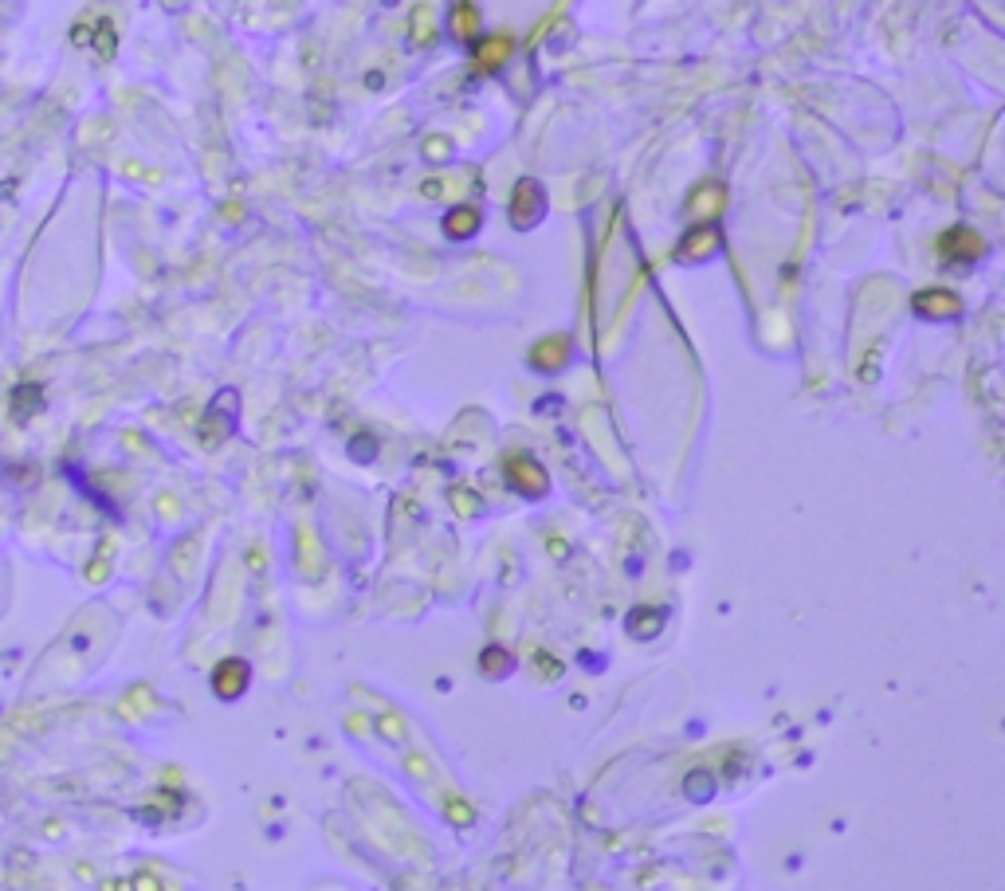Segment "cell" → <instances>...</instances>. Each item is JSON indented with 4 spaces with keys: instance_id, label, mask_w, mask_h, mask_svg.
<instances>
[{
    "instance_id": "7a4b0ae2",
    "label": "cell",
    "mask_w": 1005,
    "mask_h": 891,
    "mask_svg": "<svg viewBox=\"0 0 1005 891\" xmlns=\"http://www.w3.org/2000/svg\"><path fill=\"white\" fill-rule=\"evenodd\" d=\"M939 256L947 263H970L982 256V236L970 228H951L947 236H939Z\"/></svg>"
},
{
    "instance_id": "5b68a950",
    "label": "cell",
    "mask_w": 1005,
    "mask_h": 891,
    "mask_svg": "<svg viewBox=\"0 0 1005 891\" xmlns=\"http://www.w3.org/2000/svg\"><path fill=\"white\" fill-rule=\"evenodd\" d=\"M507 475H511L515 487L527 491V495H542V491H546V475H542V468H538L534 460H527V456H515V460L507 464Z\"/></svg>"
},
{
    "instance_id": "52a82bcc",
    "label": "cell",
    "mask_w": 1005,
    "mask_h": 891,
    "mask_svg": "<svg viewBox=\"0 0 1005 891\" xmlns=\"http://www.w3.org/2000/svg\"><path fill=\"white\" fill-rule=\"evenodd\" d=\"M562 358H566V342H562V338H550V346H546V350L530 354V362H534V366H542V369H554Z\"/></svg>"
},
{
    "instance_id": "8992f818",
    "label": "cell",
    "mask_w": 1005,
    "mask_h": 891,
    "mask_svg": "<svg viewBox=\"0 0 1005 891\" xmlns=\"http://www.w3.org/2000/svg\"><path fill=\"white\" fill-rule=\"evenodd\" d=\"M479 228V209H468V205H460V209L448 212V220H444V232L452 236V240H464V236H472Z\"/></svg>"
},
{
    "instance_id": "3957f363",
    "label": "cell",
    "mask_w": 1005,
    "mask_h": 891,
    "mask_svg": "<svg viewBox=\"0 0 1005 891\" xmlns=\"http://www.w3.org/2000/svg\"><path fill=\"white\" fill-rule=\"evenodd\" d=\"M40 409H44V385H40V381H20V385L12 389V420H16V424H28Z\"/></svg>"
},
{
    "instance_id": "6da1fadb",
    "label": "cell",
    "mask_w": 1005,
    "mask_h": 891,
    "mask_svg": "<svg viewBox=\"0 0 1005 891\" xmlns=\"http://www.w3.org/2000/svg\"><path fill=\"white\" fill-rule=\"evenodd\" d=\"M542 212H546V193H542V185H538V181H519L515 201H511V220H515V228H530Z\"/></svg>"
},
{
    "instance_id": "277c9868",
    "label": "cell",
    "mask_w": 1005,
    "mask_h": 891,
    "mask_svg": "<svg viewBox=\"0 0 1005 891\" xmlns=\"http://www.w3.org/2000/svg\"><path fill=\"white\" fill-rule=\"evenodd\" d=\"M915 311L923 318H954L962 311V303L954 299L951 291H919L915 295Z\"/></svg>"
},
{
    "instance_id": "ba28073f",
    "label": "cell",
    "mask_w": 1005,
    "mask_h": 891,
    "mask_svg": "<svg viewBox=\"0 0 1005 891\" xmlns=\"http://www.w3.org/2000/svg\"><path fill=\"white\" fill-rule=\"evenodd\" d=\"M507 52H511V44H507V40H491V44H483L479 59H483L487 67H495V63H499V59H503Z\"/></svg>"
}]
</instances>
